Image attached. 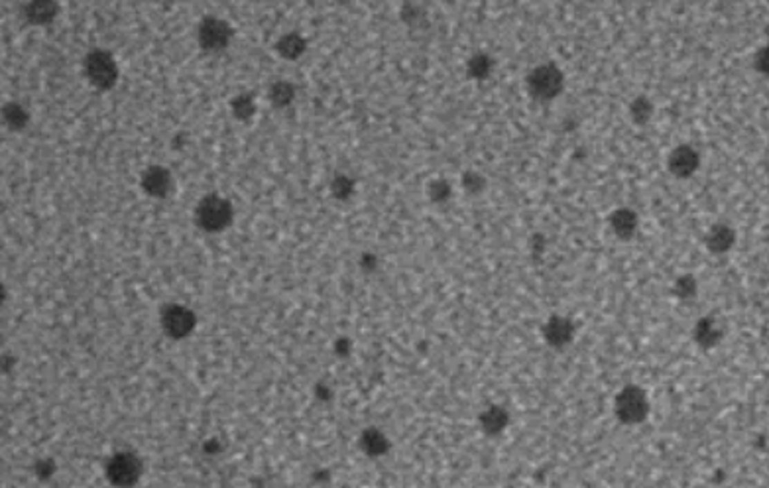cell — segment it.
<instances>
[{"label": "cell", "mask_w": 769, "mask_h": 488, "mask_svg": "<svg viewBox=\"0 0 769 488\" xmlns=\"http://www.w3.org/2000/svg\"><path fill=\"white\" fill-rule=\"evenodd\" d=\"M563 73L557 65H539L527 77V89L539 101H551L563 91Z\"/></svg>", "instance_id": "6da1fadb"}, {"label": "cell", "mask_w": 769, "mask_h": 488, "mask_svg": "<svg viewBox=\"0 0 769 488\" xmlns=\"http://www.w3.org/2000/svg\"><path fill=\"white\" fill-rule=\"evenodd\" d=\"M616 415L624 424H640L647 417L649 402L645 392L638 386H626L618 396L614 404Z\"/></svg>", "instance_id": "7a4b0ae2"}, {"label": "cell", "mask_w": 769, "mask_h": 488, "mask_svg": "<svg viewBox=\"0 0 769 488\" xmlns=\"http://www.w3.org/2000/svg\"><path fill=\"white\" fill-rule=\"evenodd\" d=\"M199 220L209 231H218L227 227V223L231 220V209L222 199H217V197L207 199L199 209Z\"/></svg>", "instance_id": "3957f363"}, {"label": "cell", "mask_w": 769, "mask_h": 488, "mask_svg": "<svg viewBox=\"0 0 769 488\" xmlns=\"http://www.w3.org/2000/svg\"><path fill=\"white\" fill-rule=\"evenodd\" d=\"M701 164V158L691 146H679L669 156V171L675 178H691Z\"/></svg>", "instance_id": "277c9868"}, {"label": "cell", "mask_w": 769, "mask_h": 488, "mask_svg": "<svg viewBox=\"0 0 769 488\" xmlns=\"http://www.w3.org/2000/svg\"><path fill=\"white\" fill-rule=\"evenodd\" d=\"M543 335H545V341L549 345H553V347H564V345L571 343V339L575 335V327H573L571 319L555 315V317H551L547 321L545 329H543Z\"/></svg>", "instance_id": "5b68a950"}, {"label": "cell", "mask_w": 769, "mask_h": 488, "mask_svg": "<svg viewBox=\"0 0 769 488\" xmlns=\"http://www.w3.org/2000/svg\"><path fill=\"white\" fill-rule=\"evenodd\" d=\"M87 71H89V77L97 83V85H111L116 77V69L113 59L104 53H95L91 55L89 62H87Z\"/></svg>", "instance_id": "8992f818"}, {"label": "cell", "mask_w": 769, "mask_h": 488, "mask_svg": "<svg viewBox=\"0 0 769 488\" xmlns=\"http://www.w3.org/2000/svg\"><path fill=\"white\" fill-rule=\"evenodd\" d=\"M736 241V232L728 225H716L706 234V248L714 254H724L732 248Z\"/></svg>", "instance_id": "52a82bcc"}, {"label": "cell", "mask_w": 769, "mask_h": 488, "mask_svg": "<svg viewBox=\"0 0 769 488\" xmlns=\"http://www.w3.org/2000/svg\"><path fill=\"white\" fill-rule=\"evenodd\" d=\"M724 337V329L718 325V321L714 317H705L701 319L696 329H694V339L701 347L712 348L714 345L720 343V339Z\"/></svg>", "instance_id": "ba28073f"}, {"label": "cell", "mask_w": 769, "mask_h": 488, "mask_svg": "<svg viewBox=\"0 0 769 488\" xmlns=\"http://www.w3.org/2000/svg\"><path fill=\"white\" fill-rule=\"evenodd\" d=\"M610 225H612V231H614L620 238L628 241V238H632V236L636 234V229H638V215H636L634 211H629V209H618V211L612 213V217H610Z\"/></svg>", "instance_id": "9c48e42d"}, {"label": "cell", "mask_w": 769, "mask_h": 488, "mask_svg": "<svg viewBox=\"0 0 769 488\" xmlns=\"http://www.w3.org/2000/svg\"><path fill=\"white\" fill-rule=\"evenodd\" d=\"M480 425H482V429L486 433L496 435V433H500V431L506 429V425H508V413H506V410L498 408V406H492V408L484 410V413L480 415Z\"/></svg>", "instance_id": "30bf717a"}, {"label": "cell", "mask_w": 769, "mask_h": 488, "mask_svg": "<svg viewBox=\"0 0 769 488\" xmlns=\"http://www.w3.org/2000/svg\"><path fill=\"white\" fill-rule=\"evenodd\" d=\"M227 38H229L227 26L217 22V20L207 22L203 30H201V39H203V44H205L207 48H220V46L227 44Z\"/></svg>", "instance_id": "8fae6325"}, {"label": "cell", "mask_w": 769, "mask_h": 488, "mask_svg": "<svg viewBox=\"0 0 769 488\" xmlns=\"http://www.w3.org/2000/svg\"><path fill=\"white\" fill-rule=\"evenodd\" d=\"M652 113H654V106H652V103H649V99H645V97H638L634 103L629 104V115H632V118H634L638 124L647 122L649 116H652Z\"/></svg>", "instance_id": "7c38bea8"}, {"label": "cell", "mask_w": 769, "mask_h": 488, "mask_svg": "<svg viewBox=\"0 0 769 488\" xmlns=\"http://www.w3.org/2000/svg\"><path fill=\"white\" fill-rule=\"evenodd\" d=\"M490 67H492V59L488 55H475L471 62H468V75L475 79H484L490 73Z\"/></svg>", "instance_id": "4fadbf2b"}, {"label": "cell", "mask_w": 769, "mask_h": 488, "mask_svg": "<svg viewBox=\"0 0 769 488\" xmlns=\"http://www.w3.org/2000/svg\"><path fill=\"white\" fill-rule=\"evenodd\" d=\"M167 185H169V178H167L166 171H162V169H154V171H150L148 178H146V187L150 189V193L164 195L167 189Z\"/></svg>", "instance_id": "5bb4252c"}, {"label": "cell", "mask_w": 769, "mask_h": 488, "mask_svg": "<svg viewBox=\"0 0 769 488\" xmlns=\"http://www.w3.org/2000/svg\"><path fill=\"white\" fill-rule=\"evenodd\" d=\"M694 292H696V282H694L692 276H683L675 282V294L683 299L694 296Z\"/></svg>", "instance_id": "9a60e30c"}, {"label": "cell", "mask_w": 769, "mask_h": 488, "mask_svg": "<svg viewBox=\"0 0 769 488\" xmlns=\"http://www.w3.org/2000/svg\"><path fill=\"white\" fill-rule=\"evenodd\" d=\"M429 195H431V199H433V201H437V203H443L445 199H449V195H450L449 183H447V181H443V180L435 181V183H433V185L429 187Z\"/></svg>", "instance_id": "2e32d148"}, {"label": "cell", "mask_w": 769, "mask_h": 488, "mask_svg": "<svg viewBox=\"0 0 769 488\" xmlns=\"http://www.w3.org/2000/svg\"><path fill=\"white\" fill-rule=\"evenodd\" d=\"M464 187H466L471 193L482 191V187H484V178L478 176V173H466V176H464Z\"/></svg>", "instance_id": "e0dca14e"}]
</instances>
